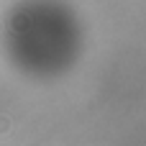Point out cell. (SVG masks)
<instances>
[{
	"instance_id": "obj_1",
	"label": "cell",
	"mask_w": 146,
	"mask_h": 146,
	"mask_svg": "<svg viewBox=\"0 0 146 146\" xmlns=\"http://www.w3.org/2000/svg\"><path fill=\"white\" fill-rule=\"evenodd\" d=\"M5 131H10V121L5 115H0V133H5Z\"/></svg>"
}]
</instances>
